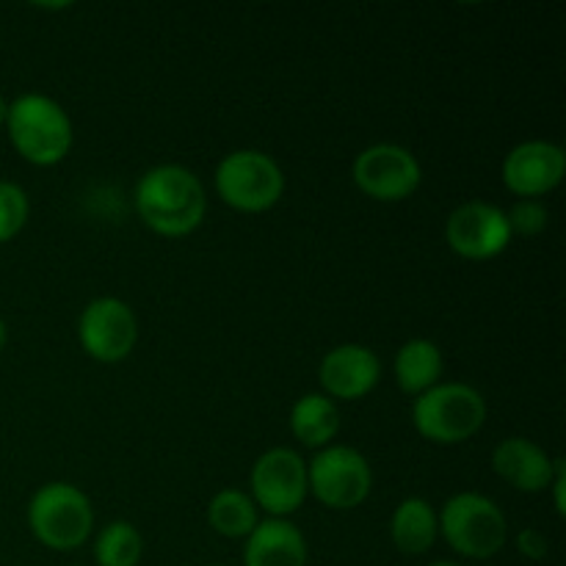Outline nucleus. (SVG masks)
Listing matches in <instances>:
<instances>
[{
    "label": "nucleus",
    "mask_w": 566,
    "mask_h": 566,
    "mask_svg": "<svg viewBox=\"0 0 566 566\" xmlns=\"http://www.w3.org/2000/svg\"><path fill=\"white\" fill-rule=\"evenodd\" d=\"M420 180L418 158L398 144H374L354 160V182L376 202H401L418 191Z\"/></svg>",
    "instance_id": "9d476101"
},
{
    "label": "nucleus",
    "mask_w": 566,
    "mask_h": 566,
    "mask_svg": "<svg viewBox=\"0 0 566 566\" xmlns=\"http://www.w3.org/2000/svg\"><path fill=\"white\" fill-rule=\"evenodd\" d=\"M216 191L227 208L263 213L285 193V175L271 155L260 149H235L216 169Z\"/></svg>",
    "instance_id": "423d86ee"
},
{
    "label": "nucleus",
    "mask_w": 566,
    "mask_h": 566,
    "mask_svg": "<svg viewBox=\"0 0 566 566\" xmlns=\"http://www.w3.org/2000/svg\"><path fill=\"white\" fill-rule=\"evenodd\" d=\"M208 566H224V564H208Z\"/></svg>",
    "instance_id": "cd10ccee"
},
{
    "label": "nucleus",
    "mask_w": 566,
    "mask_h": 566,
    "mask_svg": "<svg viewBox=\"0 0 566 566\" xmlns=\"http://www.w3.org/2000/svg\"><path fill=\"white\" fill-rule=\"evenodd\" d=\"M551 490H553V503H556V514L558 517H564L566 514V462L564 459H556V473H553V481H551Z\"/></svg>",
    "instance_id": "b1692460"
},
{
    "label": "nucleus",
    "mask_w": 566,
    "mask_h": 566,
    "mask_svg": "<svg viewBox=\"0 0 566 566\" xmlns=\"http://www.w3.org/2000/svg\"><path fill=\"white\" fill-rule=\"evenodd\" d=\"M517 547L525 558L531 562H542L547 556V539L536 528H525L523 534L517 536Z\"/></svg>",
    "instance_id": "5701e85b"
},
{
    "label": "nucleus",
    "mask_w": 566,
    "mask_h": 566,
    "mask_svg": "<svg viewBox=\"0 0 566 566\" xmlns=\"http://www.w3.org/2000/svg\"><path fill=\"white\" fill-rule=\"evenodd\" d=\"M492 470L514 490L536 495L551 490L556 459L525 437H509L492 451Z\"/></svg>",
    "instance_id": "4468645a"
},
{
    "label": "nucleus",
    "mask_w": 566,
    "mask_h": 566,
    "mask_svg": "<svg viewBox=\"0 0 566 566\" xmlns=\"http://www.w3.org/2000/svg\"><path fill=\"white\" fill-rule=\"evenodd\" d=\"M6 119H9V103L0 97V127H6Z\"/></svg>",
    "instance_id": "393cba45"
},
{
    "label": "nucleus",
    "mask_w": 566,
    "mask_h": 566,
    "mask_svg": "<svg viewBox=\"0 0 566 566\" xmlns=\"http://www.w3.org/2000/svg\"><path fill=\"white\" fill-rule=\"evenodd\" d=\"M291 431L302 446L329 448L340 434V409L324 392H307L291 409Z\"/></svg>",
    "instance_id": "a211bd4d"
},
{
    "label": "nucleus",
    "mask_w": 566,
    "mask_h": 566,
    "mask_svg": "<svg viewBox=\"0 0 566 566\" xmlns=\"http://www.w3.org/2000/svg\"><path fill=\"white\" fill-rule=\"evenodd\" d=\"M486 420V403L475 387L446 381L426 390L412 403V423L420 437L437 446H459L479 434Z\"/></svg>",
    "instance_id": "7ed1b4c3"
},
{
    "label": "nucleus",
    "mask_w": 566,
    "mask_h": 566,
    "mask_svg": "<svg viewBox=\"0 0 566 566\" xmlns=\"http://www.w3.org/2000/svg\"><path fill=\"white\" fill-rule=\"evenodd\" d=\"M208 523L224 539H247L258 528V506L241 490H221L208 506Z\"/></svg>",
    "instance_id": "6ab92c4d"
},
{
    "label": "nucleus",
    "mask_w": 566,
    "mask_h": 566,
    "mask_svg": "<svg viewBox=\"0 0 566 566\" xmlns=\"http://www.w3.org/2000/svg\"><path fill=\"white\" fill-rule=\"evenodd\" d=\"M509 227H512V235H539L547 227V208L539 199H520L512 210L506 213Z\"/></svg>",
    "instance_id": "4be33fe9"
},
{
    "label": "nucleus",
    "mask_w": 566,
    "mask_h": 566,
    "mask_svg": "<svg viewBox=\"0 0 566 566\" xmlns=\"http://www.w3.org/2000/svg\"><path fill=\"white\" fill-rule=\"evenodd\" d=\"M440 525L429 501L423 497H407L398 503L390 520V539L403 556H423L437 542Z\"/></svg>",
    "instance_id": "dca6fc26"
},
{
    "label": "nucleus",
    "mask_w": 566,
    "mask_h": 566,
    "mask_svg": "<svg viewBox=\"0 0 566 566\" xmlns=\"http://www.w3.org/2000/svg\"><path fill=\"white\" fill-rule=\"evenodd\" d=\"M249 486L254 506L271 517L287 520L307 501V462L293 448H271L254 462Z\"/></svg>",
    "instance_id": "6e6552de"
},
{
    "label": "nucleus",
    "mask_w": 566,
    "mask_h": 566,
    "mask_svg": "<svg viewBox=\"0 0 566 566\" xmlns=\"http://www.w3.org/2000/svg\"><path fill=\"white\" fill-rule=\"evenodd\" d=\"M381 379V363L376 352L359 343L332 348L318 368V381L326 398L359 401L368 396Z\"/></svg>",
    "instance_id": "ddd939ff"
},
{
    "label": "nucleus",
    "mask_w": 566,
    "mask_h": 566,
    "mask_svg": "<svg viewBox=\"0 0 566 566\" xmlns=\"http://www.w3.org/2000/svg\"><path fill=\"white\" fill-rule=\"evenodd\" d=\"M446 363H442V352L437 343L415 337V340L403 343L396 354V381L407 396H423L434 385H440V376Z\"/></svg>",
    "instance_id": "f3484780"
},
{
    "label": "nucleus",
    "mask_w": 566,
    "mask_h": 566,
    "mask_svg": "<svg viewBox=\"0 0 566 566\" xmlns=\"http://www.w3.org/2000/svg\"><path fill=\"white\" fill-rule=\"evenodd\" d=\"M429 566H459V564H453V562H437V564H429Z\"/></svg>",
    "instance_id": "bb28decb"
},
{
    "label": "nucleus",
    "mask_w": 566,
    "mask_h": 566,
    "mask_svg": "<svg viewBox=\"0 0 566 566\" xmlns=\"http://www.w3.org/2000/svg\"><path fill=\"white\" fill-rule=\"evenodd\" d=\"M512 227H509L506 210L497 205L464 202L448 216L446 241L451 252H457L464 260H492L512 243Z\"/></svg>",
    "instance_id": "9b49d317"
},
{
    "label": "nucleus",
    "mask_w": 566,
    "mask_h": 566,
    "mask_svg": "<svg viewBox=\"0 0 566 566\" xmlns=\"http://www.w3.org/2000/svg\"><path fill=\"white\" fill-rule=\"evenodd\" d=\"M437 525L459 556L475 558V562L497 556L509 536L501 506L479 492H459V495L448 497Z\"/></svg>",
    "instance_id": "20e7f679"
},
{
    "label": "nucleus",
    "mask_w": 566,
    "mask_h": 566,
    "mask_svg": "<svg viewBox=\"0 0 566 566\" xmlns=\"http://www.w3.org/2000/svg\"><path fill=\"white\" fill-rule=\"evenodd\" d=\"M77 340H81L83 352L97 363H122V359L130 357L138 340L136 313L122 298H94L86 304L81 321H77Z\"/></svg>",
    "instance_id": "1a4fd4ad"
},
{
    "label": "nucleus",
    "mask_w": 566,
    "mask_h": 566,
    "mask_svg": "<svg viewBox=\"0 0 566 566\" xmlns=\"http://www.w3.org/2000/svg\"><path fill=\"white\" fill-rule=\"evenodd\" d=\"M136 210L144 227L164 238L191 235L205 219L208 197L202 180L180 164L144 171L136 186Z\"/></svg>",
    "instance_id": "f257e3e1"
},
{
    "label": "nucleus",
    "mask_w": 566,
    "mask_h": 566,
    "mask_svg": "<svg viewBox=\"0 0 566 566\" xmlns=\"http://www.w3.org/2000/svg\"><path fill=\"white\" fill-rule=\"evenodd\" d=\"M28 528L50 551H75L94 528L92 503L66 481L44 484L28 503Z\"/></svg>",
    "instance_id": "39448f33"
},
{
    "label": "nucleus",
    "mask_w": 566,
    "mask_h": 566,
    "mask_svg": "<svg viewBox=\"0 0 566 566\" xmlns=\"http://www.w3.org/2000/svg\"><path fill=\"white\" fill-rule=\"evenodd\" d=\"M566 155L553 142H523L503 160V182L520 199H539L562 186Z\"/></svg>",
    "instance_id": "f8f14e48"
},
{
    "label": "nucleus",
    "mask_w": 566,
    "mask_h": 566,
    "mask_svg": "<svg viewBox=\"0 0 566 566\" xmlns=\"http://www.w3.org/2000/svg\"><path fill=\"white\" fill-rule=\"evenodd\" d=\"M307 486L315 501L326 509L348 512L368 501L374 490L370 464L357 448L329 446L321 448L318 457L307 464Z\"/></svg>",
    "instance_id": "0eeeda50"
},
{
    "label": "nucleus",
    "mask_w": 566,
    "mask_h": 566,
    "mask_svg": "<svg viewBox=\"0 0 566 566\" xmlns=\"http://www.w3.org/2000/svg\"><path fill=\"white\" fill-rule=\"evenodd\" d=\"M28 216H31V202H28V193L22 191L17 182L0 180V243L11 241L14 235H20V230L25 227Z\"/></svg>",
    "instance_id": "412c9836"
},
{
    "label": "nucleus",
    "mask_w": 566,
    "mask_h": 566,
    "mask_svg": "<svg viewBox=\"0 0 566 566\" xmlns=\"http://www.w3.org/2000/svg\"><path fill=\"white\" fill-rule=\"evenodd\" d=\"M6 337H9V329H6V321L0 318V352H3L6 346Z\"/></svg>",
    "instance_id": "a878e982"
},
{
    "label": "nucleus",
    "mask_w": 566,
    "mask_h": 566,
    "mask_svg": "<svg viewBox=\"0 0 566 566\" xmlns=\"http://www.w3.org/2000/svg\"><path fill=\"white\" fill-rule=\"evenodd\" d=\"M144 553V539L136 525L116 520L105 525L94 545V562L97 566H138Z\"/></svg>",
    "instance_id": "aec40b11"
},
{
    "label": "nucleus",
    "mask_w": 566,
    "mask_h": 566,
    "mask_svg": "<svg viewBox=\"0 0 566 566\" xmlns=\"http://www.w3.org/2000/svg\"><path fill=\"white\" fill-rule=\"evenodd\" d=\"M243 566H307V542L291 520L269 517L247 536Z\"/></svg>",
    "instance_id": "2eb2a0df"
},
{
    "label": "nucleus",
    "mask_w": 566,
    "mask_h": 566,
    "mask_svg": "<svg viewBox=\"0 0 566 566\" xmlns=\"http://www.w3.org/2000/svg\"><path fill=\"white\" fill-rule=\"evenodd\" d=\"M9 142L28 164L55 166L72 149V119L48 94H22L9 103Z\"/></svg>",
    "instance_id": "f03ea898"
}]
</instances>
